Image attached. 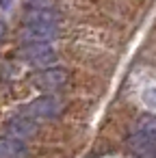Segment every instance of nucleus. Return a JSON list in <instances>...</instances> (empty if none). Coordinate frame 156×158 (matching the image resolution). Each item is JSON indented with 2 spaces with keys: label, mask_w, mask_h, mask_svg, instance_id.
<instances>
[{
  "label": "nucleus",
  "mask_w": 156,
  "mask_h": 158,
  "mask_svg": "<svg viewBox=\"0 0 156 158\" xmlns=\"http://www.w3.org/2000/svg\"><path fill=\"white\" fill-rule=\"evenodd\" d=\"M132 152L150 154L156 149V117H143L137 123V130L128 139Z\"/></svg>",
  "instance_id": "f257e3e1"
},
{
  "label": "nucleus",
  "mask_w": 156,
  "mask_h": 158,
  "mask_svg": "<svg viewBox=\"0 0 156 158\" xmlns=\"http://www.w3.org/2000/svg\"><path fill=\"white\" fill-rule=\"evenodd\" d=\"M22 59L28 61L31 65L35 67H44V69H50V65L57 63V50L50 48L48 44H26L22 48Z\"/></svg>",
  "instance_id": "f03ea898"
},
{
  "label": "nucleus",
  "mask_w": 156,
  "mask_h": 158,
  "mask_svg": "<svg viewBox=\"0 0 156 158\" xmlns=\"http://www.w3.org/2000/svg\"><path fill=\"white\" fill-rule=\"evenodd\" d=\"M61 115V102L54 95H41L26 106V117L31 119H57Z\"/></svg>",
  "instance_id": "7ed1b4c3"
},
{
  "label": "nucleus",
  "mask_w": 156,
  "mask_h": 158,
  "mask_svg": "<svg viewBox=\"0 0 156 158\" xmlns=\"http://www.w3.org/2000/svg\"><path fill=\"white\" fill-rule=\"evenodd\" d=\"M57 35V24H24L22 28V39L26 44H50Z\"/></svg>",
  "instance_id": "20e7f679"
},
{
  "label": "nucleus",
  "mask_w": 156,
  "mask_h": 158,
  "mask_svg": "<svg viewBox=\"0 0 156 158\" xmlns=\"http://www.w3.org/2000/svg\"><path fill=\"white\" fill-rule=\"evenodd\" d=\"M5 130H7V134H9L11 139H18V141L24 143V139H33V136L39 132V126H37V121L31 119V117H11V119L7 121Z\"/></svg>",
  "instance_id": "39448f33"
},
{
  "label": "nucleus",
  "mask_w": 156,
  "mask_h": 158,
  "mask_svg": "<svg viewBox=\"0 0 156 158\" xmlns=\"http://www.w3.org/2000/svg\"><path fill=\"white\" fill-rule=\"evenodd\" d=\"M35 85L44 91H59L67 85V72L61 67H50V69H41L35 76Z\"/></svg>",
  "instance_id": "423d86ee"
},
{
  "label": "nucleus",
  "mask_w": 156,
  "mask_h": 158,
  "mask_svg": "<svg viewBox=\"0 0 156 158\" xmlns=\"http://www.w3.org/2000/svg\"><path fill=\"white\" fill-rule=\"evenodd\" d=\"M0 158H28V147L11 136H0Z\"/></svg>",
  "instance_id": "0eeeda50"
},
{
  "label": "nucleus",
  "mask_w": 156,
  "mask_h": 158,
  "mask_svg": "<svg viewBox=\"0 0 156 158\" xmlns=\"http://www.w3.org/2000/svg\"><path fill=\"white\" fill-rule=\"evenodd\" d=\"M59 22V11H31L26 9L24 24H57Z\"/></svg>",
  "instance_id": "6e6552de"
},
{
  "label": "nucleus",
  "mask_w": 156,
  "mask_h": 158,
  "mask_svg": "<svg viewBox=\"0 0 156 158\" xmlns=\"http://www.w3.org/2000/svg\"><path fill=\"white\" fill-rule=\"evenodd\" d=\"M26 9H31V11H57V0H26Z\"/></svg>",
  "instance_id": "1a4fd4ad"
},
{
  "label": "nucleus",
  "mask_w": 156,
  "mask_h": 158,
  "mask_svg": "<svg viewBox=\"0 0 156 158\" xmlns=\"http://www.w3.org/2000/svg\"><path fill=\"white\" fill-rule=\"evenodd\" d=\"M5 31H7V26H5V22H2V20H0V39L5 37Z\"/></svg>",
  "instance_id": "9d476101"
},
{
  "label": "nucleus",
  "mask_w": 156,
  "mask_h": 158,
  "mask_svg": "<svg viewBox=\"0 0 156 158\" xmlns=\"http://www.w3.org/2000/svg\"><path fill=\"white\" fill-rule=\"evenodd\" d=\"M11 5V0H0V7H2V9H7Z\"/></svg>",
  "instance_id": "9b49d317"
}]
</instances>
